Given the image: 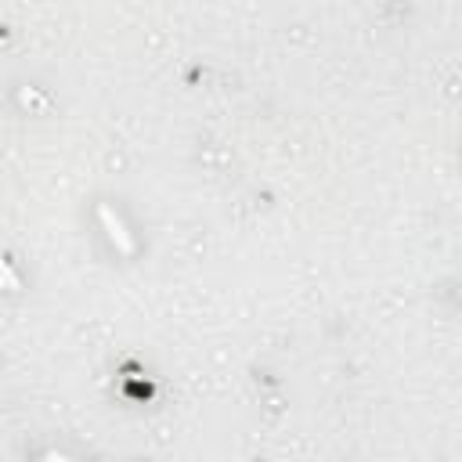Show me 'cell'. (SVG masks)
Instances as JSON below:
<instances>
[]
</instances>
